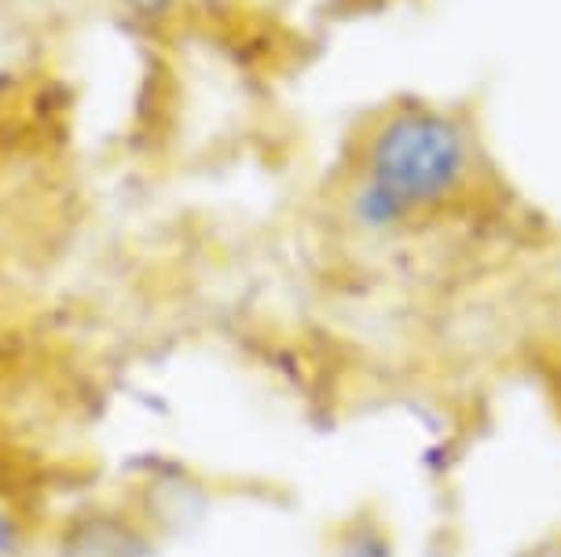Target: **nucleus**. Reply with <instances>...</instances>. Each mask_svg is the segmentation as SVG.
Segmentation results:
<instances>
[{"label":"nucleus","mask_w":561,"mask_h":557,"mask_svg":"<svg viewBox=\"0 0 561 557\" xmlns=\"http://www.w3.org/2000/svg\"><path fill=\"white\" fill-rule=\"evenodd\" d=\"M473 136L459 114L433 103H397L367 129L348 187V220L367 235H389L440 213L473 176Z\"/></svg>","instance_id":"1"},{"label":"nucleus","mask_w":561,"mask_h":557,"mask_svg":"<svg viewBox=\"0 0 561 557\" xmlns=\"http://www.w3.org/2000/svg\"><path fill=\"white\" fill-rule=\"evenodd\" d=\"M334 557H400L393 532L375 513H353L342 521L334 539Z\"/></svg>","instance_id":"2"},{"label":"nucleus","mask_w":561,"mask_h":557,"mask_svg":"<svg viewBox=\"0 0 561 557\" xmlns=\"http://www.w3.org/2000/svg\"><path fill=\"white\" fill-rule=\"evenodd\" d=\"M118 4L129 15L144 19V23H158V19H165L169 12H173L176 0H118Z\"/></svg>","instance_id":"3"},{"label":"nucleus","mask_w":561,"mask_h":557,"mask_svg":"<svg viewBox=\"0 0 561 557\" xmlns=\"http://www.w3.org/2000/svg\"><path fill=\"white\" fill-rule=\"evenodd\" d=\"M15 550H19V524H15L12 513L0 507V557H8Z\"/></svg>","instance_id":"4"}]
</instances>
